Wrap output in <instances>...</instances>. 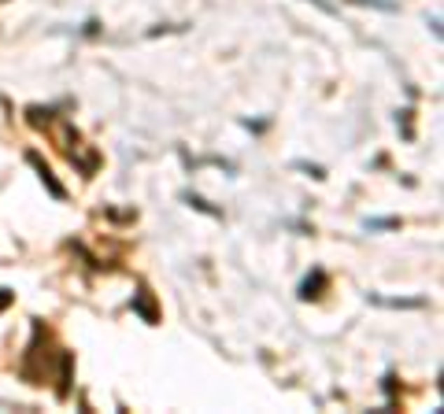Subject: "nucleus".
I'll return each instance as SVG.
<instances>
[{"mask_svg": "<svg viewBox=\"0 0 444 414\" xmlns=\"http://www.w3.org/2000/svg\"><path fill=\"white\" fill-rule=\"evenodd\" d=\"M26 159H30V166H34L37 174H41V181L48 185V192H52V197H56V200H63V197H67V189H63L60 181H56V174H52V166L41 159V155H37V152H30V155H26Z\"/></svg>", "mask_w": 444, "mask_h": 414, "instance_id": "nucleus-1", "label": "nucleus"}, {"mask_svg": "<svg viewBox=\"0 0 444 414\" xmlns=\"http://www.w3.org/2000/svg\"><path fill=\"white\" fill-rule=\"evenodd\" d=\"M71 366H74V355H71V352H63V359H60V388H56V396H60V399H67V396H71Z\"/></svg>", "mask_w": 444, "mask_h": 414, "instance_id": "nucleus-2", "label": "nucleus"}, {"mask_svg": "<svg viewBox=\"0 0 444 414\" xmlns=\"http://www.w3.org/2000/svg\"><path fill=\"white\" fill-rule=\"evenodd\" d=\"M134 310H137V315L145 318V322H152V326H155V318H160V315H155V304H152L148 289H141V292L134 296Z\"/></svg>", "mask_w": 444, "mask_h": 414, "instance_id": "nucleus-3", "label": "nucleus"}, {"mask_svg": "<svg viewBox=\"0 0 444 414\" xmlns=\"http://www.w3.org/2000/svg\"><path fill=\"white\" fill-rule=\"evenodd\" d=\"M322 285H326V274H322V270H315V274H307V278H304V285H300V300H315Z\"/></svg>", "mask_w": 444, "mask_h": 414, "instance_id": "nucleus-4", "label": "nucleus"}, {"mask_svg": "<svg viewBox=\"0 0 444 414\" xmlns=\"http://www.w3.org/2000/svg\"><path fill=\"white\" fill-rule=\"evenodd\" d=\"M400 218H374V222H367V229H396Z\"/></svg>", "mask_w": 444, "mask_h": 414, "instance_id": "nucleus-5", "label": "nucleus"}, {"mask_svg": "<svg viewBox=\"0 0 444 414\" xmlns=\"http://www.w3.org/2000/svg\"><path fill=\"white\" fill-rule=\"evenodd\" d=\"M352 4H374V8H385V11H393V8H396L393 0H352Z\"/></svg>", "mask_w": 444, "mask_h": 414, "instance_id": "nucleus-6", "label": "nucleus"}, {"mask_svg": "<svg viewBox=\"0 0 444 414\" xmlns=\"http://www.w3.org/2000/svg\"><path fill=\"white\" fill-rule=\"evenodd\" d=\"M315 4H319V8H322V11H333V8H330V4H326V0H315Z\"/></svg>", "mask_w": 444, "mask_h": 414, "instance_id": "nucleus-7", "label": "nucleus"}]
</instances>
